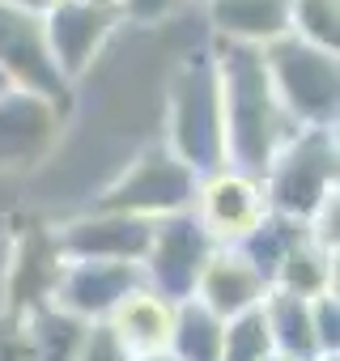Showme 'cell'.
<instances>
[{"instance_id": "obj_3", "label": "cell", "mask_w": 340, "mask_h": 361, "mask_svg": "<svg viewBox=\"0 0 340 361\" xmlns=\"http://www.w3.org/2000/svg\"><path fill=\"white\" fill-rule=\"evenodd\" d=\"M340 178V145L336 128H298L260 174L268 213L306 226V217L336 192Z\"/></svg>"}, {"instance_id": "obj_24", "label": "cell", "mask_w": 340, "mask_h": 361, "mask_svg": "<svg viewBox=\"0 0 340 361\" xmlns=\"http://www.w3.org/2000/svg\"><path fill=\"white\" fill-rule=\"evenodd\" d=\"M188 0H119L115 13L119 26H162L166 18H175Z\"/></svg>"}, {"instance_id": "obj_6", "label": "cell", "mask_w": 340, "mask_h": 361, "mask_svg": "<svg viewBox=\"0 0 340 361\" xmlns=\"http://www.w3.org/2000/svg\"><path fill=\"white\" fill-rule=\"evenodd\" d=\"M213 251H217V243L192 209L157 217L153 234H149V251L140 259V281H145V289L162 293L166 302H188L196 293V281H200L205 264L213 259Z\"/></svg>"}, {"instance_id": "obj_9", "label": "cell", "mask_w": 340, "mask_h": 361, "mask_svg": "<svg viewBox=\"0 0 340 361\" xmlns=\"http://www.w3.org/2000/svg\"><path fill=\"white\" fill-rule=\"evenodd\" d=\"M192 213L200 217V226L213 234L217 247H234L268 213L264 183H260L255 174H243V170H230V166H221L213 174H200Z\"/></svg>"}, {"instance_id": "obj_33", "label": "cell", "mask_w": 340, "mask_h": 361, "mask_svg": "<svg viewBox=\"0 0 340 361\" xmlns=\"http://www.w3.org/2000/svg\"><path fill=\"white\" fill-rule=\"evenodd\" d=\"M268 361H285V357H277V353H272V357H268Z\"/></svg>"}, {"instance_id": "obj_19", "label": "cell", "mask_w": 340, "mask_h": 361, "mask_svg": "<svg viewBox=\"0 0 340 361\" xmlns=\"http://www.w3.org/2000/svg\"><path fill=\"white\" fill-rule=\"evenodd\" d=\"M221 331H226V323L213 310H205L196 298H188L175 306L166 353L179 361H221Z\"/></svg>"}, {"instance_id": "obj_32", "label": "cell", "mask_w": 340, "mask_h": 361, "mask_svg": "<svg viewBox=\"0 0 340 361\" xmlns=\"http://www.w3.org/2000/svg\"><path fill=\"white\" fill-rule=\"evenodd\" d=\"M315 361H340V353H332V357H315Z\"/></svg>"}, {"instance_id": "obj_30", "label": "cell", "mask_w": 340, "mask_h": 361, "mask_svg": "<svg viewBox=\"0 0 340 361\" xmlns=\"http://www.w3.org/2000/svg\"><path fill=\"white\" fill-rule=\"evenodd\" d=\"M77 5H94V9H115L119 0H77Z\"/></svg>"}, {"instance_id": "obj_26", "label": "cell", "mask_w": 340, "mask_h": 361, "mask_svg": "<svg viewBox=\"0 0 340 361\" xmlns=\"http://www.w3.org/2000/svg\"><path fill=\"white\" fill-rule=\"evenodd\" d=\"M77 361H132V353L115 340V331L107 323H90L85 340H81V353Z\"/></svg>"}, {"instance_id": "obj_16", "label": "cell", "mask_w": 340, "mask_h": 361, "mask_svg": "<svg viewBox=\"0 0 340 361\" xmlns=\"http://www.w3.org/2000/svg\"><path fill=\"white\" fill-rule=\"evenodd\" d=\"M264 319H268V336H272V353L285 361H315L319 340H315V323H310V302L306 298H289L268 289L264 298Z\"/></svg>"}, {"instance_id": "obj_13", "label": "cell", "mask_w": 340, "mask_h": 361, "mask_svg": "<svg viewBox=\"0 0 340 361\" xmlns=\"http://www.w3.org/2000/svg\"><path fill=\"white\" fill-rule=\"evenodd\" d=\"M213 43L264 51L289 35V0H205Z\"/></svg>"}, {"instance_id": "obj_25", "label": "cell", "mask_w": 340, "mask_h": 361, "mask_svg": "<svg viewBox=\"0 0 340 361\" xmlns=\"http://www.w3.org/2000/svg\"><path fill=\"white\" fill-rule=\"evenodd\" d=\"M306 238L336 255V247H340V192H332V196L306 217Z\"/></svg>"}, {"instance_id": "obj_1", "label": "cell", "mask_w": 340, "mask_h": 361, "mask_svg": "<svg viewBox=\"0 0 340 361\" xmlns=\"http://www.w3.org/2000/svg\"><path fill=\"white\" fill-rule=\"evenodd\" d=\"M209 51H213V68H217L226 166L260 178L268 170L272 153L298 132V123L281 111L260 51L230 47V43H213Z\"/></svg>"}, {"instance_id": "obj_8", "label": "cell", "mask_w": 340, "mask_h": 361, "mask_svg": "<svg viewBox=\"0 0 340 361\" xmlns=\"http://www.w3.org/2000/svg\"><path fill=\"white\" fill-rule=\"evenodd\" d=\"M0 73L9 77L13 90L35 94V98H47L60 111L73 98V85L60 77V68H56V60L47 51L43 22L39 18H26V13H18L9 5H0Z\"/></svg>"}, {"instance_id": "obj_23", "label": "cell", "mask_w": 340, "mask_h": 361, "mask_svg": "<svg viewBox=\"0 0 340 361\" xmlns=\"http://www.w3.org/2000/svg\"><path fill=\"white\" fill-rule=\"evenodd\" d=\"M310 323H315L319 353H323V357L340 353V298H336V293L310 298Z\"/></svg>"}, {"instance_id": "obj_10", "label": "cell", "mask_w": 340, "mask_h": 361, "mask_svg": "<svg viewBox=\"0 0 340 361\" xmlns=\"http://www.w3.org/2000/svg\"><path fill=\"white\" fill-rule=\"evenodd\" d=\"M149 234H153V221L90 209L56 230L51 251H56V259H102V264H136L140 268V259L149 251Z\"/></svg>"}, {"instance_id": "obj_34", "label": "cell", "mask_w": 340, "mask_h": 361, "mask_svg": "<svg viewBox=\"0 0 340 361\" xmlns=\"http://www.w3.org/2000/svg\"><path fill=\"white\" fill-rule=\"evenodd\" d=\"M200 5H205V0H200Z\"/></svg>"}, {"instance_id": "obj_20", "label": "cell", "mask_w": 340, "mask_h": 361, "mask_svg": "<svg viewBox=\"0 0 340 361\" xmlns=\"http://www.w3.org/2000/svg\"><path fill=\"white\" fill-rule=\"evenodd\" d=\"M306 234V226H298V221H289V217H277V213H264L260 217V226L243 238V243H234V251L272 285V272L281 268V259L293 251V243Z\"/></svg>"}, {"instance_id": "obj_12", "label": "cell", "mask_w": 340, "mask_h": 361, "mask_svg": "<svg viewBox=\"0 0 340 361\" xmlns=\"http://www.w3.org/2000/svg\"><path fill=\"white\" fill-rule=\"evenodd\" d=\"M60 123H64V111L56 102L9 90L0 98V166L39 161L56 145Z\"/></svg>"}, {"instance_id": "obj_31", "label": "cell", "mask_w": 340, "mask_h": 361, "mask_svg": "<svg viewBox=\"0 0 340 361\" xmlns=\"http://www.w3.org/2000/svg\"><path fill=\"white\" fill-rule=\"evenodd\" d=\"M9 90H13V85H9V77H5V73H0V98H5Z\"/></svg>"}, {"instance_id": "obj_29", "label": "cell", "mask_w": 340, "mask_h": 361, "mask_svg": "<svg viewBox=\"0 0 340 361\" xmlns=\"http://www.w3.org/2000/svg\"><path fill=\"white\" fill-rule=\"evenodd\" d=\"M132 361H179V357H170V353L162 348V353H145V357H132Z\"/></svg>"}, {"instance_id": "obj_18", "label": "cell", "mask_w": 340, "mask_h": 361, "mask_svg": "<svg viewBox=\"0 0 340 361\" xmlns=\"http://www.w3.org/2000/svg\"><path fill=\"white\" fill-rule=\"evenodd\" d=\"M22 323H26L35 361H77L81 340H85V331H90V323H81V319L56 310L51 302L30 306V310L22 314Z\"/></svg>"}, {"instance_id": "obj_7", "label": "cell", "mask_w": 340, "mask_h": 361, "mask_svg": "<svg viewBox=\"0 0 340 361\" xmlns=\"http://www.w3.org/2000/svg\"><path fill=\"white\" fill-rule=\"evenodd\" d=\"M140 268L136 264H102V259H60L47 302L81 323H107L115 306L140 289Z\"/></svg>"}, {"instance_id": "obj_17", "label": "cell", "mask_w": 340, "mask_h": 361, "mask_svg": "<svg viewBox=\"0 0 340 361\" xmlns=\"http://www.w3.org/2000/svg\"><path fill=\"white\" fill-rule=\"evenodd\" d=\"M268 289L289 293V298H306V302L319 298V293H336V255L302 234L293 243V251L281 259V268L272 272Z\"/></svg>"}, {"instance_id": "obj_14", "label": "cell", "mask_w": 340, "mask_h": 361, "mask_svg": "<svg viewBox=\"0 0 340 361\" xmlns=\"http://www.w3.org/2000/svg\"><path fill=\"white\" fill-rule=\"evenodd\" d=\"M192 298L226 323V319H238V314L264 306V298H268V281H264V276H260V272L234 251V247H217L213 259L205 264V272H200Z\"/></svg>"}, {"instance_id": "obj_15", "label": "cell", "mask_w": 340, "mask_h": 361, "mask_svg": "<svg viewBox=\"0 0 340 361\" xmlns=\"http://www.w3.org/2000/svg\"><path fill=\"white\" fill-rule=\"evenodd\" d=\"M175 306L179 302H166L162 293L153 289H132L115 314L107 319V327L115 331V340L132 353V357H145V353H162L166 340H170V323H175Z\"/></svg>"}, {"instance_id": "obj_4", "label": "cell", "mask_w": 340, "mask_h": 361, "mask_svg": "<svg viewBox=\"0 0 340 361\" xmlns=\"http://www.w3.org/2000/svg\"><path fill=\"white\" fill-rule=\"evenodd\" d=\"M281 111L298 128H336L340 115V60L293 35L260 51Z\"/></svg>"}, {"instance_id": "obj_5", "label": "cell", "mask_w": 340, "mask_h": 361, "mask_svg": "<svg viewBox=\"0 0 340 361\" xmlns=\"http://www.w3.org/2000/svg\"><path fill=\"white\" fill-rule=\"evenodd\" d=\"M200 188V174L183 166L162 140L140 149L111 183L94 196V209L102 213H123L140 221H157L170 213H188Z\"/></svg>"}, {"instance_id": "obj_28", "label": "cell", "mask_w": 340, "mask_h": 361, "mask_svg": "<svg viewBox=\"0 0 340 361\" xmlns=\"http://www.w3.org/2000/svg\"><path fill=\"white\" fill-rule=\"evenodd\" d=\"M0 5H9V9H18V13H26V18H47L60 0H0Z\"/></svg>"}, {"instance_id": "obj_27", "label": "cell", "mask_w": 340, "mask_h": 361, "mask_svg": "<svg viewBox=\"0 0 340 361\" xmlns=\"http://www.w3.org/2000/svg\"><path fill=\"white\" fill-rule=\"evenodd\" d=\"M0 361H35L30 336H26V323L22 319L13 327H0Z\"/></svg>"}, {"instance_id": "obj_11", "label": "cell", "mask_w": 340, "mask_h": 361, "mask_svg": "<svg viewBox=\"0 0 340 361\" xmlns=\"http://www.w3.org/2000/svg\"><path fill=\"white\" fill-rule=\"evenodd\" d=\"M39 22H43L47 51H51V60H56V68L68 85H77L94 68V60L102 56V47L119 30L115 9H94V5H77V0H60Z\"/></svg>"}, {"instance_id": "obj_22", "label": "cell", "mask_w": 340, "mask_h": 361, "mask_svg": "<svg viewBox=\"0 0 340 361\" xmlns=\"http://www.w3.org/2000/svg\"><path fill=\"white\" fill-rule=\"evenodd\" d=\"M272 357V336H268V319H264V306L238 314V319H226V331H221V361H268Z\"/></svg>"}, {"instance_id": "obj_21", "label": "cell", "mask_w": 340, "mask_h": 361, "mask_svg": "<svg viewBox=\"0 0 340 361\" xmlns=\"http://www.w3.org/2000/svg\"><path fill=\"white\" fill-rule=\"evenodd\" d=\"M289 35L336 56L340 51V0H289Z\"/></svg>"}, {"instance_id": "obj_2", "label": "cell", "mask_w": 340, "mask_h": 361, "mask_svg": "<svg viewBox=\"0 0 340 361\" xmlns=\"http://www.w3.org/2000/svg\"><path fill=\"white\" fill-rule=\"evenodd\" d=\"M183 166L196 174H213L226 166V140H221V98H217V68L213 51H192L166 94V140Z\"/></svg>"}]
</instances>
